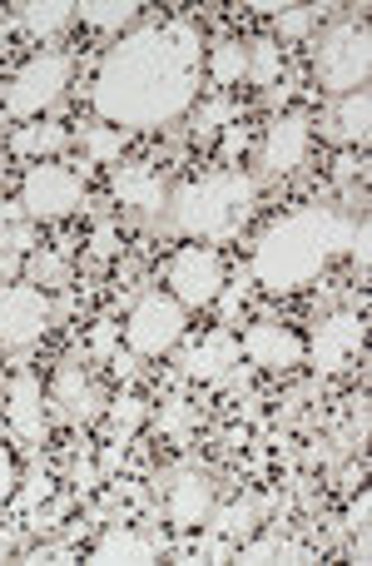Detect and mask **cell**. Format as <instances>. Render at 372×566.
<instances>
[{"label": "cell", "instance_id": "obj_1", "mask_svg": "<svg viewBox=\"0 0 372 566\" xmlns=\"http://www.w3.org/2000/svg\"><path fill=\"white\" fill-rule=\"evenodd\" d=\"M199 90V30L189 20L145 25L105 55L95 75V109L109 125L159 129L194 105Z\"/></svg>", "mask_w": 372, "mask_h": 566}, {"label": "cell", "instance_id": "obj_2", "mask_svg": "<svg viewBox=\"0 0 372 566\" xmlns=\"http://www.w3.org/2000/svg\"><path fill=\"white\" fill-rule=\"evenodd\" d=\"M343 249H353V224L338 209H294L268 224L254 244V279L268 293H294L313 283Z\"/></svg>", "mask_w": 372, "mask_h": 566}, {"label": "cell", "instance_id": "obj_3", "mask_svg": "<svg viewBox=\"0 0 372 566\" xmlns=\"http://www.w3.org/2000/svg\"><path fill=\"white\" fill-rule=\"evenodd\" d=\"M254 179L238 169H214L204 179H189L174 199H169V219L179 234L189 239H234L254 214Z\"/></svg>", "mask_w": 372, "mask_h": 566}, {"label": "cell", "instance_id": "obj_4", "mask_svg": "<svg viewBox=\"0 0 372 566\" xmlns=\"http://www.w3.org/2000/svg\"><path fill=\"white\" fill-rule=\"evenodd\" d=\"M313 70L328 90H343V95L363 90L368 70H372V35L363 20H338L313 45Z\"/></svg>", "mask_w": 372, "mask_h": 566}, {"label": "cell", "instance_id": "obj_5", "mask_svg": "<svg viewBox=\"0 0 372 566\" xmlns=\"http://www.w3.org/2000/svg\"><path fill=\"white\" fill-rule=\"evenodd\" d=\"M125 338H129L135 358H159V353H169L184 338V303L164 298V293H145V298L129 308Z\"/></svg>", "mask_w": 372, "mask_h": 566}, {"label": "cell", "instance_id": "obj_6", "mask_svg": "<svg viewBox=\"0 0 372 566\" xmlns=\"http://www.w3.org/2000/svg\"><path fill=\"white\" fill-rule=\"evenodd\" d=\"M65 85H70V60L50 50V55H35V60L20 65V75L10 80L6 105H10L15 119H30V115H40V109L55 105V99L65 95Z\"/></svg>", "mask_w": 372, "mask_h": 566}, {"label": "cell", "instance_id": "obj_7", "mask_svg": "<svg viewBox=\"0 0 372 566\" xmlns=\"http://www.w3.org/2000/svg\"><path fill=\"white\" fill-rule=\"evenodd\" d=\"M79 205H85V185H79V175L65 165H40V169H30L25 185H20V209H25L30 219H65V214H75Z\"/></svg>", "mask_w": 372, "mask_h": 566}, {"label": "cell", "instance_id": "obj_8", "mask_svg": "<svg viewBox=\"0 0 372 566\" xmlns=\"http://www.w3.org/2000/svg\"><path fill=\"white\" fill-rule=\"evenodd\" d=\"M169 289H174V298L184 303V308H204V303H214L219 289H224V259L204 244L179 249V254L169 259Z\"/></svg>", "mask_w": 372, "mask_h": 566}, {"label": "cell", "instance_id": "obj_9", "mask_svg": "<svg viewBox=\"0 0 372 566\" xmlns=\"http://www.w3.org/2000/svg\"><path fill=\"white\" fill-rule=\"evenodd\" d=\"M55 308L45 303V293L30 289V283H10L0 289V348H25L40 333L50 328Z\"/></svg>", "mask_w": 372, "mask_h": 566}, {"label": "cell", "instance_id": "obj_10", "mask_svg": "<svg viewBox=\"0 0 372 566\" xmlns=\"http://www.w3.org/2000/svg\"><path fill=\"white\" fill-rule=\"evenodd\" d=\"M363 343H368L363 313H333V318L318 323V333H313V368L323 373V378H333V373H343L348 363L363 353Z\"/></svg>", "mask_w": 372, "mask_h": 566}, {"label": "cell", "instance_id": "obj_11", "mask_svg": "<svg viewBox=\"0 0 372 566\" xmlns=\"http://www.w3.org/2000/svg\"><path fill=\"white\" fill-rule=\"evenodd\" d=\"M164 512H169V522H174L179 532L209 522V512H214V482H209L204 472H194V468L169 472L164 478Z\"/></svg>", "mask_w": 372, "mask_h": 566}, {"label": "cell", "instance_id": "obj_12", "mask_svg": "<svg viewBox=\"0 0 372 566\" xmlns=\"http://www.w3.org/2000/svg\"><path fill=\"white\" fill-rule=\"evenodd\" d=\"M244 358L254 368H268V373H288L304 363V338H298L288 323H254L244 333Z\"/></svg>", "mask_w": 372, "mask_h": 566}, {"label": "cell", "instance_id": "obj_13", "mask_svg": "<svg viewBox=\"0 0 372 566\" xmlns=\"http://www.w3.org/2000/svg\"><path fill=\"white\" fill-rule=\"evenodd\" d=\"M308 115H278L264 135V169L268 175H294L308 155Z\"/></svg>", "mask_w": 372, "mask_h": 566}, {"label": "cell", "instance_id": "obj_14", "mask_svg": "<svg viewBox=\"0 0 372 566\" xmlns=\"http://www.w3.org/2000/svg\"><path fill=\"white\" fill-rule=\"evenodd\" d=\"M6 418L10 428H15L20 442H45L50 422H45V392H40V378H30V373H20L15 382H10V402H6Z\"/></svg>", "mask_w": 372, "mask_h": 566}, {"label": "cell", "instance_id": "obj_15", "mask_svg": "<svg viewBox=\"0 0 372 566\" xmlns=\"http://www.w3.org/2000/svg\"><path fill=\"white\" fill-rule=\"evenodd\" d=\"M50 398L60 402V412H65L70 422H95L99 408H105V392H99L95 382L79 373V363H65V368L55 373V388H50Z\"/></svg>", "mask_w": 372, "mask_h": 566}, {"label": "cell", "instance_id": "obj_16", "mask_svg": "<svg viewBox=\"0 0 372 566\" xmlns=\"http://www.w3.org/2000/svg\"><path fill=\"white\" fill-rule=\"evenodd\" d=\"M109 189H115L119 205H135L139 214H159V209L169 205L164 179H159L149 165H119L115 179H109Z\"/></svg>", "mask_w": 372, "mask_h": 566}, {"label": "cell", "instance_id": "obj_17", "mask_svg": "<svg viewBox=\"0 0 372 566\" xmlns=\"http://www.w3.org/2000/svg\"><path fill=\"white\" fill-rule=\"evenodd\" d=\"M234 363H238V343L228 338V333H209L199 348H189L184 358H179V368L199 382H224L228 373H234Z\"/></svg>", "mask_w": 372, "mask_h": 566}, {"label": "cell", "instance_id": "obj_18", "mask_svg": "<svg viewBox=\"0 0 372 566\" xmlns=\"http://www.w3.org/2000/svg\"><path fill=\"white\" fill-rule=\"evenodd\" d=\"M328 135H333L338 145H368L372 139V95L368 90H353V95L338 99L333 115H328Z\"/></svg>", "mask_w": 372, "mask_h": 566}, {"label": "cell", "instance_id": "obj_19", "mask_svg": "<svg viewBox=\"0 0 372 566\" xmlns=\"http://www.w3.org/2000/svg\"><path fill=\"white\" fill-rule=\"evenodd\" d=\"M159 557V547L145 537V532H129V527H115V532H105V537L95 542V552H89V562L95 566H115V562H129V566H145V562H155Z\"/></svg>", "mask_w": 372, "mask_h": 566}, {"label": "cell", "instance_id": "obj_20", "mask_svg": "<svg viewBox=\"0 0 372 566\" xmlns=\"http://www.w3.org/2000/svg\"><path fill=\"white\" fill-rule=\"evenodd\" d=\"M70 145V129L65 125H20L10 149L15 155H55V149Z\"/></svg>", "mask_w": 372, "mask_h": 566}, {"label": "cell", "instance_id": "obj_21", "mask_svg": "<svg viewBox=\"0 0 372 566\" xmlns=\"http://www.w3.org/2000/svg\"><path fill=\"white\" fill-rule=\"evenodd\" d=\"M70 15H75V6H70V0H25V6H20V20H25L35 35H55Z\"/></svg>", "mask_w": 372, "mask_h": 566}, {"label": "cell", "instance_id": "obj_22", "mask_svg": "<svg viewBox=\"0 0 372 566\" xmlns=\"http://www.w3.org/2000/svg\"><path fill=\"white\" fill-rule=\"evenodd\" d=\"M75 10H79V20L95 25V30H119L139 15L135 0H89V6H75Z\"/></svg>", "mask_w": 372, "mask_h": 566}, {"label": "cell", "instance_id": "obj_23", "mask_svg": "<svg viewBox=\"0 0 372 566\" xmlns=\"http://www.w3.org/2000/svg\"><path fill=\"white\" fill-rule=\"evenodd\" d=\"M20 214H25L20 205H0V254H25L35 244V229L20 224Z\"/></svg>", "mask_w": 372, "mask_h": 566}, {"label": "cell", "instance_id": "obj_24", "mask_svg": "<svg viewBox=\"0 0 372 566\" xmlns=\"http://www.w3.org/2000/svg\"><path fill=\"white\" fill-rule=\"evenodd\" d=\"M278 65H284V60H278V40H254V45H248V70L244 75L254 80V85H274Z\"/></svg>", "mask_w": 372, "mask_h": 566}, {"label": "cell", "instance_id": "obj_25", "mask_svg": "<svg viewBox=\"0 0 372 566\" xmlns=\"http://www.w3.org/2000/svg\"><path fill=\"white\" fill-rule=\"evenodd\" d=\"M119 149H125V139H119L115 125H89V129H85V155H89V165H115Z\"/></svg>", "mask_w": 372, "mask_h": 566}, {"label": "cell", "instance_id": "obj_26", "mask_svg": "<svg viewBox=\"0 0 372 566\" xmlns=\"http://www.w3.org/2000/svg\"><path fill=\"white\" fill-rule=\"evenodd\" d=\"M224 125H238V105L228 95H219V99H209L204 109H199V119H194V135L199 139H209L214 129H224Z\"/></svg>", "mask_w": 372, "mask_h": 566}, {"label": "cell", "instance_id": "obj_27", "mask_svg": "<svg viewBox=\"0 0 372 566\" xmlns=\"http://www.w3.org/2000/svg\"><path fill=\"white\" fill-rule=\"evenodd\" d=\"M244 70H248V50L238 45V40H224V45H214V80H219V85H234Z\"/></svg>", "mask_w": 372, "mask_h": 566}, {"label": "cell", "instance_id": "obj_28", "mask_svg": "<svg viewBox=\"0 0 372 566\" xmlns=\"http://www.w3.org/2000/svg\"><path fill=\"white\" fill-rule=\"evenodd\" d=\"M159 432L164 438H174V442H189V432H194V402H164L159 408Z\"/></svg>", "mask_w": 372, "mask_h": 566}, {"label": "cell", "instance_id": "obj_29", "mask_svg": "<svg viewBox=\"0 0 372 566\" xmlns=\"http://www.w3.org/2000/svg\"><path fill=\"white\" fill-rule=\"evenodd\" d=\"M149 418V402L145 398H135V392H125V398L109 408V422H115V438H129V432L139 428V422Z\"/></svg>", "mask_w": 372, "mask_h": 566}, {"label": "cell", "instance_id": "obj_30", "mask_svg": "<svg viewBox=\"0 0 372 566\" xmlns=\"http://www.w3.org/2000/svg\"><path fill=\"white\" fill-rule=\"evenodd\" d=\"M30 279H35V283H50V289H60V283H70L65 254H55V249H40V254L30 259Z\"/></svg>", "mask_w": 372, "mask_h": 566}, {"label": "cell", "instance_id": "obj_31", "mask_svg": "<svg viewBox=\"0 0 372 566\" xmlns=\"http://www.w3.org/2000/svg\"><path fill=\"white\" fill-rule=\"evenodd\" d=\"M254 517H258V502H254V497H244V502H234V507H228L224 517H219V532H224V537H238V532L254 527Z\"/></svg>", "mask_w": 372, "mask_h": 566}, {"label": "cell", "instance_id": "obj_32", "mask_svg": "<svg viewBox=\"0 0 372 566\" xmlns=\"http://www.w3.org/2000/svg\"><path fill=\"white\" fill-rule=\"evenodd\" d=\"M308 30H313V6L278 10V35H284V40H304Z\"/></svg>", "mask_w": 372, "mask_h": 566}, {"label": "cell", "instance_id": "obj_33", "mask_svg": "<svg viewBox=\"0 0 372 566\" xmlns=\"http://www.w3.org/2000/svg\"><path fill=\"white\" fill-rule=\"evenodd\" d=\"M115 333H119V323L115 318H99L95 323V333H89V353H95V358H115Z\"/></svg>", "mask_w": 372, "mask_h": 566}, {"label": "cell", "instance_id": "obj_34", "mask_svg": "<svg viewBox=\"0 0 372 566\" xmlns=\"http://www.w3.org/2000/svg\"><path fill=\"white\" fill-rule=\"evenodd\" d=\"M15 497V458L6 452V442H0V507Z\"/></svg>", "mask_w": 372, "mask_h": 566}, {"label": "cell", "instance_id": "obj_35", "mask_svg": "<svg viewBox=\"0 0 372 566\" xmlns=\"http://www.w3.org/2000/svg\"><path fill=\"white\" fill-rule=\"evenodd\" d=\"M119 249V234H115V224H99L95 229V239H89V254L95 259H109Z\"/></svg>", "mask_w": 372, "mask_h": 566}, {"label": "cell", "instance_id": "obj_36", "mask_svg": "<svg viewBox=\"0 0 372 566\" xmlns=\"http://www.w3.org/2000/svg\"><path fill=\"white\" fill-rule=\"evenodd\" d=\"M353 259H358V274H368V264H372V229L368 224L353 229Z\"/></svg>", "mask_w": 372, "mask_h": 566}, {"label": "cell", "instance_id": "obj_37", "mask_svg": "<svg viewBox=\"0 0 372 566\" xmlns=\"http://www.w3.org/2000/svg\"><path fill=\"white\" fill-rule=\"evenodd\" d=\"M50 497V478L45 472H30V482H25V492H20V502H25V507H35V502H45Z\"/></svg>", "mask_w": 372, "mask_h": 566}, {"label": "cell", "instance_id": "obj_38", "mask_svg": "<svg viewBox=\"0 0 372 566\" xmlns=\"http://www.w3.org/2000/svg\"><path fill=\"white\" fill-rule=\"evenodd\" d=\"M368 517H372V497H368V492H358L353 512H348V527H353V532H368Z\"/></svg>", "mask_w": 372, "mask_h": 566}, {"label": "cell", "instance_id": "obj_39", "mask_svg": "<svg viewBox=\"0 0 372 566\" xmlns=\"http://www.w3.org/2000/svg\"><path fill=\"white\" fill-rule=\"evenodd\" d=\"M95 482H99V468H95L89 458H79V462H75V492H89Z\"/></svg>", "mask_w": 372, "mask_h": 566}, {"label": "cell", "instance_id": "obj_40", "mask_svg": "<svg viewBox=\"0 0 372 566\" xmlns=\"http://www.w3.org/2000/svg\"><path fill=\"white\" fill-rule=\"evenodd\" d=\"M109 368H115L119 378H135V373H139V363H135V353H119V348H115V358H109Z\"/></svg>", "mask_w": 372, "mask_h": 566}, {"label": "cell", "instance_id": "obj_41", "mask_svg": "<svg viewBox=\"0 0 372 566\" xmlns=\"http://www.w3.org/2000/svg\"><path fill=\"white\" fill-rule=\"evenodd\" d=\"M244 145H248V135H244V125H234V129H228V139H224V159H234V155H244Z\"/></svg>", "mask_w": 372, "mask_h": 566}, {"label": "cell", "instance_id": "obj_42", "mask_svg": "<svg viewBox=\"0 0 372 566\" xmlns=\"http://www.w3.org/2000/svg\"><path fill=\"white\" fill-rule=\"evenodd\" d=\"M358 175V159L353 155H343V159H338V179H343V185H348V179H353Z\"/></svg>", "mask_w": 372, "mask_h": 566}, {"label": "cell", "instance_id": "obj_43", "mask_svg": "<svg viewBox=\"0 0 372 566\" xmlns=\"http://www.w3.org/2000/svg\"><path fill=\"white\" fill-rule=\"evenodd\" d=\"M15 274V254H0V279Z\"/></svg>", "mask_w": 372, "mask_h": 566}]
</instances>
